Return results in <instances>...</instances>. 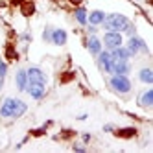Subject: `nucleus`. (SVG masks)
Here are the masks:
<instances>
[{"label":"nucleus","instance_id":"nucleus-1","mask_svg":"<svg viewBox=\"0 0 153 153\" xmlns=\"http://www.w3.org/2000/svg\"><path fill=\"white\" fill-rule=\"evenodd\" d=\"M103 28L105 30H111V31H124L129 24V19L126 15H120V13H111V15H105L103 20Z\"/></svg>","mask_w":153,"mask_h":153},{"label":"nucleus","instance_id":"nucleus-2","mask_svg":"<svg viewBox=\"0 0 153 153\" xmlns=\"http://www.w3.org/2000/svg\"><path fill=\"white\" fill-rule=\"evenodd\" d=\"M109 83H111V87L116 91V92H122V94H126V92H129L131 91V81H129V78L127 76H120V74H113V78L109 79Z\"/></svg>","mask_w":153,"mask_h":153},{"label":"nucleus","instance_id":"nucleus-3","mask_svg":"<svg viewBox=\"0 0 153 153\" xmlns=\"http://www.w3.org/2000/svg\"><path fill=\"white\" fill-rule=\"evenodd\" d=\"M122 31H111V30H107L105 31V35H103V45L109 48V50H113L116 46H122Z\"/></svg>","mask_w":153,"mask_h":153},{"label":"nucleus","instance_id":"nucleus-4","mask_svg":"<svg viewBox=\"0 0 153 153\" xmlns=\"http://www.w3.org/2000/svg\"><path fill=\"white\" fill-rule=\"evenodd\" d=\"M127 50L131 52V56H135V53H138V52H142V53L149 52L148 46H146V42H144V39H140L137 35H131V39L127 42Z\"/></svg>","mask_w":153,"mask_h":153},{"label":"nucleus","instance_id":"nucleus-5","mask_svg":"<svg viewBox=\"0 0 153 153\" xmlns=\"http://www.w3.org/2000/svg\"><path fill=\"white\" fill-rule=\"evenodd\" d=\"M98 65H100V68L113 74V57H111V52H100L98 53Z\"/></svg>","mask_w":153,"mask_h":153},{"label":"nucleus","instance_id":"nucleus-6","mask_svg":"<svg viewBox=\"0 0 153 153\" xmlns=\"http://www.w3.org/2000/svg\"><path fill=\"white\" fill-rule=\"evenodd\" d=\"M26 74H28V81H30V83H41V85L46 83V74L42 72L41 68H37V67L28 68Z\"/></svg>","mask_w":153,"mask_h":153},{"label":"nucleus","instance_id":"nucleus-7","mask_svg":"<svg viewBox=\"0 0 153 153\" xmlns=\"http://www.w3.org/2000/svg\"><path fill=\"white\" fill-rule=\"evenodd\" d=\"M26 91H28V94L33 98V100H41V98H45V94H46L45 85H41V83H30L28 81Z\"/></svg>","mask_w":153,"mask_h":153},{"label":"nucleus","instance_id":"nucleus-8","mask_svg":"<svg viewBox=\"0 0 153 153\" xmlns=\"http://www.w3.org/2000/svg\"><path fill=\"white\" fill-rule=\"evenodd\" d=\"M131 70L129 63L126 59H113V74H120V76H127Z\"/></svg>","mask_w":153,"mask_h":153},{"label":"nucleus","instance_id":"nucleus-9","mask_svg":"<svg viewBox=\"0 0 153 153\" xmlns=\"http://www.w3.org/2000/svg\"><path fill=\"white\" fill-rule=\"evenodd\" d=\"M13 109H15V98H6L2 107H0V116L13 118Z\"/></svg>","mask_w":153,"mask_h":153},{"label":"nucleus","instance_id":"nucleus-10","mask_svg":"<svg viewBox=\"0 0 153 153\" xmlns=\"http://www.w3.org/2000/svg\"><path fill=\"white\" fill-rule=\"evenodd\" d=\"M87 48H89V52L92 53V56H98V53L102 52V41L96 35H91L89 41H87Z\"/></svg>","mask_w":153,"mask_h":153},{"label":"nucleus","instance_id":"nucleus-11","mask_svg":"<svg viewBox=\"0 0 153 153\" xmlns=\"http://www.w3.org/2000/svg\"><path fill=\"white\" fill-rule=\"evenodd\" d=\"M103 20H105V13L100 9H94V11H91V15H87V22H91L92 26H100Z\"/></svg>","mask_w":153,"mask_h":153},{"label":"nucleus","instance_id":"nucleus-12","mask_svg":"<svg viewBox=\"0 0 153 153\" xmlns=\"http://www.w3.org/2000/svg\"><path fill=\"white\" fill-rule=\"evenodd\" d=\"M50 41L53 42V45H57V46H63L65 42H67V31L65 30H53Z\"/></svg>","mask_w":153,"mask_h":153},{"label":"nucleus","instance_id":"nucleus-13","mask_svg":"<svg viewBox=\"0 0 153 153\" xmlns=\"http://www.w3.org/2000/svg\"><path fill=\"white\" fill-rule=\"evenodd\" d=\"M111 52V57L113 59H129L131 57V52L127 50V48H124V46H116V48H113V50H109Z\"/></svg>","mask_w":153,"mask_h":153},{"label":"nucleus","instance_id":"nucleus-14","mask_svg":"<svg viewBox=\"0 0 153 153\" xmlns=\"http://www.w3.org/2000/svg\"><path fill=\"white\" fill-rule=\"evenodd\" d=\"M15 83H17V89H19V91H26V87H28V74H26V70L20 68V70L17 72Z\"/></svg>","mask_w":153,"mask_h":153},{"label":"nucleus","instance_id":"nucleus-15","mask_svg":"<svg viewBox=\"0 0 153 153\" xmlns=\"http://www.w3.org/2000/svg\"><path fill=\"white\" fill-rule=\"evenodd\" d=\"M26 109L28 105L22 102V100H15V109H13V118H19V116H22L26 113Z\"/></svg>","mask_w":153,"mask_h":153},{"label":"nucleus","instance_id":"nucleus-16","mask_svg":"<svg viewBox=\"0 0 153 153\" xmlns=\"http://www.w3.org/2000/svg\"><path fill=\"white\" fill-rule=\"evenodd\" d=\"M138 102H140L142 107H151V105H153V91H151V89L146 91L144 94L140 96V100H138Z\"/></svg>","mask_w":153,"mask_h":153},{"label":"nucleus","instance_id":"nucleus-17","mask_svg":"<svg viewBox=\"0 0 153 153\" xmlns=\"http://www.w3.org/2000/svg\"><path fill=\"white\" fill-rule=\"evenodd\" d=\"M138 78H140V81H144V83H153V70L151 68H142L138 72Z\"/></svg>","mask_w":153,"mask_h":153},{"label":"nucleus","instance_id":"nucleus-18","mask_svg":"<svg viewBox=\"0 0 153 153\" xmlns=\"http://www.w3.org/2000/svg\"><path fill=\"white\" fill-rule=\"evenodd\" d=\"M76 20L79 24H87V9L85 7H78L76 9Z\"/></svg>","mask_w":153,"mask_h":153},{"label":"nucleus","instance_id":"nucleus-19","mask_svg":"<svg viewBox=\"0 0 153 153\" xmlns=\"http://www.w3.org/2000/svg\"><path fill=\"white\" fill-rule=\"evenodd\" d=\"M6 72H7V65H6L4 61H0V78H2V79H4Z\"/></svg>","mask_w":153,"mask_h":153},{"label":"nucleus","instance_id":"nucleus-20","mask_svg":"<svg viewBox=\"0 0 153 153\" xmlns=\"http://www.w3.org/2000/svg\"><path fill=\"white\" fill-rule=\"evenodd\" d=\"M50 37H52L50 30H46V31H45V35H42V39H45V41H50Z\"/></svg>","mask_w":153,"mask_h":153}]
</instances>
